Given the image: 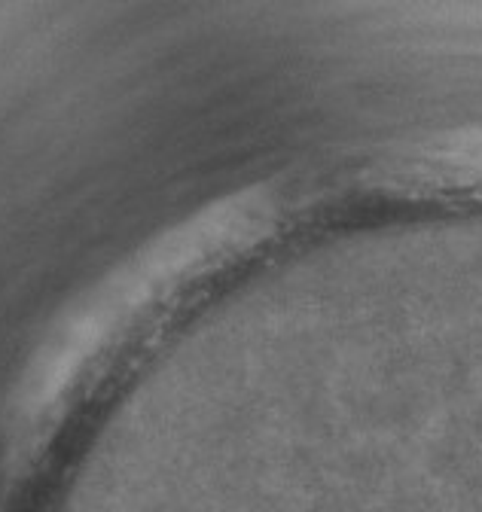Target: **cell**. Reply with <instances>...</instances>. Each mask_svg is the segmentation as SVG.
<instances>
[{"label": "cell", "mask_w": 482, "mask_h": 512, "mask_svg": "<svg viewBox=\"0 0 482 512\" xmlns=\"http://www.w3.org/2000/svg\"><path fill=\"white\" fill-rule=\"evenodd\" d=\"M367 183L406 205H482V122L455 125L391 147Z\"/></svg>", "instance_id": "obj_1"}]
</instances>
